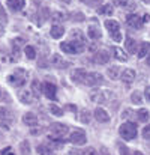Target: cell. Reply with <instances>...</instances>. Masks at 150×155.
Returning <instances> with one entry per match:
<instances>
[{"mask_svg":"<svg viewBox=\"0 0 150 155\" xmlns=\"http://www.w3.org/2000/svg\"><path fill=\"white\" fill-rule=\"evenodd\" d=\"M90 100L96 104H107L110 100L114 98V92L108 89H95L90 92Z\"/></svg>","mask_w":150,"mask_h":155,"instance_id":"obj_1","label":"cell"},{"mask_svg":"<svg viewBox=\"0 0 150 155\" xmlns=\"http://www.w3.org/2000/svg\"><path fill=\"white\" fill-rule=\"evenodd\" d=\"M137 125L132 122H123L119 128V134L122 136L123 140H134L137 137Z\"/></svg>","mask_w":150,"mask_h":155,"instance_id":"obj_2","label":"cell"},{"mask_svg":"<svg viewBox=\"0 0 150 155\" xmlns=\"http://www.w3.org/2000/svg\"><path fill=\"white\" fill-rule=\"evenodd\" d=\"M66 134H68V125L59 124V122H53L50 125V139L60 140V137H63Z\"/></svg>","mask_w":150,"mask_h":155,"instance_id":"obj_3","label":"cell"},{"mask_svg":"<svg viewBox=\"0 0 150 155\" xmlns=\"http://www.w3.org/2000/svg\"><path fill=\"white\" fill-rule=\"evenodd\" d=\"M60 48L65 53H68V54H75V53L84 51L86 50V44H83V42H74V41H71V42H62L60 44Z\"/></svg>","mask_w":150,"mask_h":155,"instance_id":"obj_4","label":"cell"},{"mask_svg":"<svg viewBox=\"0 0 150 155\" xmlns=\"http://www.w3.org/2000/svg\"><path fill=\"white\" fill-rule=\"evenodd\" d=\"M69 142H71L72 145H75V146H83V145H86V142H87L86 133H84L83 130H75V131H72L71 136H69Z\"/></svg>","mask_w":150,"mask_h":155,"instance_id":"obj_5","label":"cell"},{"mask_svg":"<svg viewBox=\"0 0 150 155\" xmlns=\"http://www.w3.org/2000/svg\"><path fill=\"white\" fill-rule=\"evenodd\" d=\"M50 63L54 68H59V69H65V68L71 66V62L63 59V56H60V54H53L50 59Z\"/></svg>","mask_w":150,"mask_h":155,"instance_id":"obj_6","label":"cell"},{"mask_svg":"<svg viewBox=\"0 0 150 155\" xmlns=\"http://www.w3.org/2000/svg\"><path fill=\"white\" fill-rule=\"evenodd\" d=\"M102 81H104V78L99 72H87L86 80H84V83L87 86H98V84H102Z\"/></svg>","mask_w":150,"mask_h":155,"instance_id":"obj_7","label":"cell"},{"mask_svg":"<svg viewBox=\"0 0 150 155\" xmlns=\"http://www.w3.org/2000/svg\"><path fill=\"white\" fill-rule=\"evenodd\" d=\"M86 75H87V72L84 68H77V69L71 71V80L74 83H84Z\"/></svg>","mask_w":150,"mask_h":155,"instance_id":"obj_8","label":"cell"},{"mask_svg":"<svg viewBox=\"0 0 150 155\" xmlns=\"http://www.w3.org/2000/svg\"><path fill=\"white\" fill-rule=\"evenodd\" d=\"M36 97L32 94V91L29 89H23V91H20L18 92V100L21 101L23 104H33V100H35Z\"/></svg>","mask_w":150,"mask_h":155,"instance_id":"obj_9","label":"cell"},{"mask_svg":"<svg viewBox=\"0 0 150 155\" xmlns=\"http://www.w3.org/2000/svg\"><path fill=\"white\" fill-rule=\"evenodd\" d=\"M56 84H53L50 81H45L44 84H42V94L47 97V98H50V100H56Z\"/></svg>","mask_w":150,"mask_h":155,"instance_id":"obj_10","label":"cell"},{"mask_svg":"<svg viewBox=\"0 0 150 155\" xmlns=\"http://www.w3.org/2000/svg\"><path fill=\"white\" fill-rule=\"evenodd\" d=\"M126 23L132 29H140L143 26V18H140L137 14H129L128 18H126Z\"/></svg>","mask_w":150,"mask_h":155,"instance_id":"obj_11","label":"cell"},{"mask_svg":"<svg viewBox=\"0 0 150 155\" xmlns=\"http://www.w3.org/2000/svg\"><path fill=\"white\" fill-rule=\"evenodd\" d=\"M23 122L27 125V127H30V128H33V127H36L38 125V116L35 114V113H32V111H29V113H24L23 114Z\"/></svg>","mask_w":150,"mask_h":155,"instance_id":"obj_12","label":"cell"},{"mask_svg":"<svg viewBox=\"0 0 150 155\" xmlns=\"http://www.w3.org/2000/svg\"><path fill=\"white\" fill-rule=\"evenodd\" d=\"M135 71L134 69H131V68H126V69H123V72L120 74V78H122V81H125V83H132L134 80H135Z\"/></svg>","mask_w":150,"mask_h":155,"instance_id":"obj_13","label":"cell"},{"mask_svg":"<svg viewBox=\"0 0 150 155\" xmlns=\"http://www.w3.org/2000/svg\"><path fill=\"white\" fill-rule=\"evenodd\" d=\"M8 80H9V83H11L12 86H23L24 81H26V74L20 77V75H18V71H17L15 74H11V75L8 77Z\"/></svg>","mask_w":150,"mask_h":155,"instance_id":"obj_14","label":"cell"},{"mask_svg":"<svg viewBox=\"0 0 150 155\" xmlns=\"http://www.w3.org/2000/svg\"><path fill=\"white\" fill-rule=\"evenodd\" d=\"M24 0H8L6 2V6L11 9V11H14V12H18V11H21L23 8H24Z\"/></svg>","mask_w":150,"mask_h":155,"instance_id":"obj_15","label":"cell"},{"mask_svg":"<svg viewBox=\"0 0 150 155\" xmlns=\"http://www.w3.org/2000/svg\"><path fill=\"white\" fill-rule=\"evenodd\" d=\"M95 119L98 122H108L110 120V114L107 113V110H104L102 107H98L95 110Z\"/></svg>","mask_w":150,"mask_h":155,"instance_id":"obj_16","label":"cell"},{"mask_svg":"<svg viewBox=\"0 0 150 155\" xmlns=\"http://www.w3.org/2000/svg\"><path fill=\"white\" fill-rule=\"evenodd\" d=\"M71 39L74 42H83V44H86V36H84V33L80 29H74L71 32Z\"/></svg>","mask_w":150,"mask_h":155,"instance_id":"obj_17","label":"cell"},{"mask_svg":"<svg viewBox=\"0 0 150 155\" xmlns=\"http://www.w3.org/2000/svg\"><path fill=\"white\" fill-rule=\"evenodd\" d=\"M108 60H110V54L107 51H96L95 53V62L96 63H101V65H105V63H108Z\"/></svg>","mask_w":150,"mask_h":155,"instance_id":"obj_18","label":"cell"},{"mask_svg":"<svg viewBox=\"0 0 150 155\" xmlns=\"http://www.w3.org/2000/svg\"><path fill=\"white\" fill-rule=\"evenodd\" d=\"M50 33H51V38H54V39H59V38H62V36H63V33H65V29H63L62 26H59V24H54V26L51 27Z\"/></svg>","mask_w":150,"mask_h":155,"instance_id":"obj_19","label":"cell"},{"mask_svg":"<svg viewBox=\"0 0 150 155\" xmlns=\"http://www.w3.org/2000/svg\"><path fill=\"white\" fill-rule=\"evenodd\" d=\"M107 74H108V77H110L111 80H117V78H120L122 69H120L119 66H110V68L107 69Z\"/></svg>","mask_w":150,"mask_h":155,"instance_id":"obj_20","label":"cell"},{"mask_svg":"<svg viewBox=\"0 0 150 155\" xmlns=\"http://www.w3.org/2000/svg\"><path fill=\"white\" fill-rule=\"evenodd\" d=\"M149 50H150V44L149 42H141V45H140V48H138V51H137L138 59H144V57L147 56Z\"/></svg>","mask_w":150,"mask_h":155,"instance_id":"obj_21","label":"cell"},{"mask_svg":"<svg viewBox=\"0 0 150 155\" xmlns=\"http://www.w3.org/2000/svg\"><path fill=\"white\" fill-rule=\"evenodd\" d=\"M117 3L126 11H135V8H137L135 2H132V0H119Z\"/></svg>","mask_w":150,"mask_h":155,"instance_id":"obj_22","label":"cell"},{"mask_svg":"<svg viewBox=\"0 0 150 155\" xmlns=\"http://www.w3.org/2000/svg\"><path fill=\"white\" fill-rule=\"evenodd\" d=\"M105 27L110 30V33L119 32V29H120L119 23H117V21H114V20H107V21H105Z\"/></svg>","mask_w":150,"mask_h":155,"instance_id":"obj_23","label":"cell"},{"mask_svg":"<svg viewBox=\"0 0 150 155\" xmlns=\"http://www.w3.org/2000/svg\"><path fill=\"white\" fill-rule=\"evenodd\" d=\"M30 91H32V94H33L35 97L39 98V95L42 94V86L39 84L38 80H33V81H32V87H30Z\"/></svg>","mask_w":150,"mask_h":155,"instance_id":"obj_24","label":"cell"},{"mask_svg":"<svg viewBox=\"0 0 150 155\" xmlns=\"http://www.w3.org/2000/svg\"><path fill=\"white\" fill-rule=\"evenodd\" d=\"M12 119V111L8 107H0V120H11Z\"/></svg>","mask_w":150,"mask_h":155,"instance_id":"obj_25","label":"cell"},{"mask_svg":"<svg viewBox=\"0 0 150 155\" xmlns=\"http://www.w3.org/2000/svg\"><path fill=\"white\" fill-rule=\"evenodd\" d=\"M113 51H114V56H116L117 60H120V62H126V60H128V56L125 54V51H123L120 47H114Z\"/></svg>","mask_w":150,"mask_h":155,"instance_id":"obj_26","label":"cell"},{"mask_svg":"<svg viewBox=\"0 0 150 155\" xmlns=\"http://www.w3.org/2000/svg\"><path fill=\"white\" fill-rule=\"evenodd\" d=\"M87 35H89L92 39H99L101 38V32L96 26H90V27L87 29Z\"/></svg>","mask_w":150,"mask_h":155,"instance_id":"obj_27","label":"cell"},{"mask_svg":"<svg viewBox=\"0 0 150 155\" xmlns=\"http://www.w3.org/2000/svg\"><path fill=\"white\" fill-rule=\"evenodd\" d=\"M36 151H38L39 155H54L53 149H51L50 146H47V145H38Z\"/></svg>","mask_w":150,"mask_h":155,"instance_id":"obj_28","label":"cell"},{"mask_svg":"<svg viewBox=\"0 0 150 155\" xmlns=\"http://www.w3.org/2000/svg\"><path fill=\"white\" fill-rule=\"evenodd\" d=\"M80 120L83 124H89L90 122V111L87 108H81L80 110Z\"/></svg>","mask_w":150,"mask_h":155,"instance_id":"obj_29","label":"cell"},{"mask_svg":"<svg viewBox=\"0 0 150 155\" xmlns=\"http://www.w3.org/2000/svg\"><path fill=\"white\" fill-rule=\"evenodd\" d=\"M125 45H126V48H128V51L129 53H135L137 51V42H135L132 38H126Z\"/></svg>","mask_w":150,"mask_h":155,"instance_id":"obj_30","label":"cell"},{"mask_svg":"<svg viewBox=\"0 0 150 155\" xmlns=\"http://www.w3.org/2000/svg\"><path fill=\"white\" fill-rule=\"evenodd\" d=\"M149 111L146 110V108H140L138 111H137V117L141 120V122H147L149 120Z\"/></svg>","mask_w":150,"mask_h":155,"instance_id":"obj_31","label":"cell"},{"mask_svg":"<svg viewBox=\"0 0 150 155\" xmlns=\"http://www.w3.org/2000/svg\"><path fill=\"white\" fill-rule=\"evenodd\" d=\"M50 111L54 114V116H63V110H62L59 105H56L54 103L50 104Z\"/></svg>","mask_w":150,"mask_h":155,"instance_id":"obj_32","label":"cell"},{"mask_svg":"<svg viewBox=\"0 0 150 155\" xmlns=\"http://www.w3.org/2000/svg\"><path fill=\"white\" fill-rule=\"evenodd\" d=\"M24 53H26L27 59H30V60H33V59L36 57V51H35V48H33V47H30V45H27V47L24 48Z\"/></svg>","mask_w":150,"mask_h":155,"instance_id":"obj_33","label":"cell"},{"mask_svg":"<svg viewBox=\"0 0 150 155\" xmlns=\"http://www.w3.org/2000/svg\"><path fill=\"white\" fill-rule=\"evenodd\" d=\"M131 100L134 101L135 104H141L143 103V98H141V94L138 92V91H135L132 95H131Z\"/></svg>","mask_w":150,"mask_h":155,"instance_id":"obj_34","label":"cell"},{"mask_svg":"<svg viewBox=\"0 0 150 155\" xmlns=\"http://www.w3.org/2000/svg\"><path fill=\"white\" fill-rule=\"evenodd\" d=\"M99 12H102V14H107V15H111V14H113V8H111V5H105V6L101 9Z\"/></svg>","mask_w":150,"mask_h":155,"instance_id":"obj_35","label":"cell"},{"mask_svg":"<svg viewBox=\"0 0 150 155\" xmlns=\"http://www.w3.org/2000/svg\"><path fill=\"white\" fill-rule=\"evenodd\" d=\"M21 149H23V154L27 155L30 152V145H29L27 142H23V143H21Z\"/></svg>","mask_w":150,"mask_h":155,"instance_id":"obj_36","label":"cell"},{"mask_svg":"<svg viewBox=\"0 0 150 155\" xmlns=\"http://www.w3.org/2000/svg\"><path fill=\"white\" fill-rule=\"evenodd\" d=\"M83 155H98V152H96V149L95 148H87V149H84L83 151Z\"/></svg>","mask_w":150,"mask_h":155,"instance_id":"obj_37","label":"cell"},{"mask_svg":"<svg viewBox=\"0 0 150 155\" xmlns=\"http://www.w3.org/2000/svg\"><path fill=\"white\" fill-rule=\"evenodd\" d=\"M143 137H144L146 140H149L150 142V125L144 127V130H143Z\"/></svg>","mask_w":150,"mask_h":155,"instance_id":"obj_38","label":"cell"},{"mask_svg":"<svg viewBox=\"0 0 150 155\" xmlns=\"http://www.w3.org/2000/svg\"><path fill=\"white\" fill-rule=\"evenodd\" d=\"M111 35V38L116 41V42H120L122 41V35H120V30L119 32H114V33H110Z\"/></svg>","mask_w":150,"mask_h":155,"instance_id":"obj_39","label":"cell"},{"mask_svg":"<svg viewBox=\"0 0 150 155\" xmlns=\"http://www.w3.org/2000/svg\"><path fill=\"white\" fill-rule=\"evenodd\" d=\"M120 155H131L129 154V149L126 146H120Z\"/></svg>","mask_w":150,"mask_h":155,"instance_id":"obj_40","label":"cell"},{"mask_svg":"<svg viewBox=\"0 0 150 155\" xmlns=\"http://www.w3.org/2000/svg\"><path fill=\"white\" fill-rule=\"evenodd\" d=\"M74 20H77V21H83V20H84V15H83V14H74Z\"/></svg>","mask_w":150,"mask_h":155,"instance_id":"obj_41","label":"cell"},{"mask_svg":"<svg viewBox=\"0 0 150 155\" xmlns=\"http://www.w3.org/2000/svg\"><path fill=\"white\" fill-rule=\"evenodd\" d=\"M69 155H83V152L78 151V149H72V151L69 152Z\"/></svg>","mask_w":150,"mask_h":155,"instance_id":"obj_42","label":"cell"},{"mask_svg":"<svg viewBox=\"0 0 150 155\" xmlns=\"http://www.w3.org/2000/svg\"><path fill=\"white\" fill-rule=\"evenodd\" d=\"M146 98H147V101H150V86L146 87Z\"/></svg>","mask_w":150,"mask_h":155,"instance_id":"obj_43","label":"cell"},{"mask_svg":"<svg viewBox=\"0 0 150 155\" xmlns=\"http://www.w3.org/2000/svg\"><path fill=\"white\" fill-rule=\"evenodd\" d=\"M11 152V148H5L3 151H2V155H6V154H9Z\"/></svg>","mask_w":150,"mask_h":155,"instance_id":"obj_44","label":"cell"},{"mask_svg":"<svg viewBox=\"0 0 150 155\" xmlns=\"http://www.w3.org/2000/svg\"><path fill=\"white\" fill-rule=\"evenodd\" d=\"M144 21H147V23H149V21H150V15H144V18H143V23H144Z\"/></svg>","mask_w":150,"mask_h":155,"instance_id":"obj_45","label":"cell"},{"mask_svg":"<svg viewBox=\"0 0 150 155\" xmlns=\"http://www.w3.org/2000/svg\"><path fill=\"white\" fill-rule=\"evenodd\" d=\"M3 33H5V29H3V26L0 24V38L3 36Z\"/></svg>","mask_w":150,"mask_h":155,"instance_id":"obj_46","label":"cell"},{"mask_svg":"<svg viewBox=\"0 0 150 155\" xmlns=\"http://www.w3.org/2000/svg\"><path fill=\"white\" fill-rule=\"evenodd\" d=\"M134 155H144V154H143V152H140V151H135V152H134Z\"/></svg>","mask_w":150,"mask_h":155,"instance_id":"obj_47","label":"cell"},{"mask_svg":"<svg viewBox=\"0 0 150 155\" xmlns=\"http://www.w3.org/2000/svg\"><path fill=\"white\" fill-rule=\"evenodd\" d=\"M60 2H63V3H71V0H60Z\"/></svg>","mask_w":150,"mask_h":155,"instance_id":"obj_48","label":"cell"},{"mask_svg":"<svg viewBox=\"0 0 150 155\" xmlns=\"http://www.w3.org/2000/svg\"><path fill=\"white\" fill-rule=\"evenodd\" d=\"M6 155H15V154H12V152H9V154H6Z\"/></svg>","mask_w":150,"mask_h":155,"instance_id":"obj_49","label":"cell"},{"mask_svg":"<svg viewBox=\"0 0 150 155\" xmlns=\"http://www.w3.org/2000/svg\"><path fill=\"white\" fill-rule=\"evenodd\" d=\"M143 2H147V3H150V0H143Z\"/></svg>","mask_w":150,"mask_h":155,"instance_id":"obj_50","label":"cell"}]
</instances>
